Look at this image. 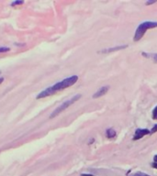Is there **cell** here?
Instances as JSON below:
<instances>
[{"label":"cell","mask_w":157,"mask_h":176,"mask_svg":"<svg viewBox=\"0 0 157 176\" xmlns=\"http://www.w3.org/2000/svg\"><path fill=\"white\" fill-rule=\"evenodd\" d=\"M77 81H78V76L77 75H72L70 77H67V78L62 80V81L58 82L55 84H53L52 86L46 88L45 90H43L42 92H41L37 95L36 99H42V98H44V97H50V95H52L56 92L62 91V90L65 89V88H68L70 86L74 85Z\"/></svg>","instance_id":"1"},{"label":"cell","mask_w":157,"mask_h":176,"mask_svg":"<svg viewBox=\"0 0 157 176\" xmlns=\"http://www.w3.org/2000/svg\"><path fill=\"white\" fill-rule=\"evenodd\" d=\"M154 28H157V21H144L143 23H141L134 33L133 41H139L140 39L144 36V34L146 33V31L148 29H154Z\"/></svg>","instance_id":"2"},{"label":"cell","mask_w":157,"mask_h":176,"mask_svg":"<svg viewBox=\"0 0 157 176\" xmlns=\"http://www.w3.org/2000/svg\"><path fill=\"white\" fill-rule=\"evenodd\" d=\"M81 97H82L81 94H75V95H74V97H73L72 98H70L69 100L64 102V103H62L61 106H59L55 110H53V112H52V113L51 114V116H50V118H53V117H57V116H58L59 114H61L64 110H65V109L68 108L70 106H72L74 103H75L76 101L79 100V99L81 98Z\"/></svg>","instance_id":"3"},{"label":"cell","mask_w":157,"mask_h":176,"mask_svg":"<svg viewBox=\"0 0 157 176\" xmlns=\"http://www.w3.org/2000/svg\"><path fill=\"white\" fill-rule=\"evenodd\" d=\"M149 134H150V130L147 129H136L135 134H134V136H133L132 140H141L142 138H143L144 136L149 135Z\"/></svg>","instance_id":"4"},{"label":"cell","mask_w":157,"mask_h":176,"mask_svg":"<svg viewBox=\"0 0 157 176\" xmlns=\"http://www.w3.org/2000/svg\"><path fill=\"white\" fill-rule=\"evenodd\" d=\"M128 48V45H120V46H116L113 48H108V49H105V50H102L99 52V53H109V52H119L121 50H124Z\"/></svg>","instance_id":"5"},{"label":"cell","mask_w":157,"mask_h":176,"mask_svg":"<svg viewBox=\"0 0 157 176\" xmlns=\"http://www.w3.org/2000/svg\"><path fill=\"white\" fill-rule=\"evenodd\" d=\"M109 90V86H102L101 88H99V89L93 94V98H98V97H103V95H105Z\"/></svg>","instance_id":"6"},{"label":"cell","mask_w":157,"mask_h":176,"mask_svg":"<svg viewBox=\"0 0 157 176\" xmlns=\"http://www.w3.org/2000/svg\"><path fill=\"white\" fill-rule=\"evenodd\" d=\"M116 135H117V133H116L115 129H111V127L110 129H108L106 130V137L108 139H113V138L116 137Z\"/></svg>","instance_id":"7"},{"label":"cell","mask_w":157,"mask_h":176,"mask_svg":"<svg viewBox=\"0 0 157 176\" xmlns=\"http://www.w3.org/2000/svg\"><path fill=\"white\" fill-rule=\"evenodd\" d=\"M142 55L144 56V57H147V58H151L155 62H157V53H145V52H143Z\"/></svg>","instance_id":"8"},{"label":"cell","mask_w":157,"mask_h":176,"mask_svg":"<svg viewBox=\"0 0 157 176\" xmlns=\"http://www.w3.org/2000/svg\"><path fill=\"white\" fill-rule=\"evenodd\" d=\"M24 4V1L23 0H16V1H13L10 5L11 6H19V5H23Z\"/></svg>","instance_id":"9"},{"label":"cell","mask_w":157,"mask_h":176,"mask_svg":"<svg viewBox=\"0 0 157 176\" xmlns=\"http://www.w3.org/2000/svg\"><path fill=\"white\" fill-rule=\"evenodd\" d=\"M9 51H10V48H9V47H0V53L7 52Z\"/></svg>","instance_id":"10"},{"label":"cell","mask_w":157,"mask_h":176,"mask_svg":"<svg viewBox=\"0 0 157 176\" xmlns=\"http://www.w3.org/2000/svg\"><path fill=\"white\" fill-rule=\"evenodd\" d=\"M153 119H154V120H157V106L153 108Z\"/></svg>","instance_id":"11"},{"label":"cell","mask_w":157,"mask_h":176,"mask_svg":"<svg viewBox=\"0 0 157 176\" xmlns=\"http://www.w3.org/2000/svg\"><path fill=\"white\" fill-rule=\"evenodd\" d=\"M130 176H150V175H148V174L142 172H135L134 174H131Z\"/></svg>","instance_id":"12"},{"label":"cell","mask_w":157,"mask_h":176,"mask_svg":"<svg viewBox=\"0 0 157 176\" xmlns=\"http://www.w3.org/2000/svg\"><path fill=\"white\" fill-rule=\"evenodd\" d=\"M156 2H157V0H148V1H146L145 5L146 6H151V5H153Z\"/></svg>","instance_id":"13"},{"label":"cell","mask_w":157,"mask_h":176,"mask_svg":"<svg viewBox=\"0 0 157 176\" xmlns=\"http://www.w3.org/2000/svg\"><path fill=\"white\" fill-rule=\"evenodd\" d=\"M155 132H157V124L153 127V129L150 130V134H154Z\"/></svg>","instance_id":"14"},{"label":"cell","mask_w":157,"mask_h":176,"mask_svg":"<svg viewBox=\"0 0 157 176\" xmlns=\"http://www.w3.org/2000/svg\"><path fill=\"white\" fill-rule=\"evenodd\" d=\"M152 167L154 168V169H157V162H153L152 163Z\"/></svg>","instance_id":"15"},{"label":"cell","mask_w":157,"mask_h":176,"mask_svg":"<svg viewBox=\"0 0 157 176\" xmlns=\"http://www.w3.org/2000/svg\"><path fill=\"white\" fill-rule=\"evenodd\" d=\"M81 176H94L93 174H87V173H82Z\"/></svg>","instance_id":"16"},{"label":"cell","mask_w":157,"mask_h":176,"mask_svg":"<svg viewBox=\"0 0 157 176\" xmlns=\"http://www.w3.org/2000/svg\"><path fill=\"white\" fill-rule=\"evenodd\" d=\"M153 162H157V155H155V156L153 157Z\"/></svg>","instance_id":"17"},{"label":"cell","mask_w":157,"mask_h":176,"mask_svg":"<svg viewBox=\"0 0 157 176\" xmlns=\"http://www.w3.org/2000/svg\"><path fill=\"white\" fill-rule=\"evenodd\" d=\"M3 81H4V78L1 77V78H0V84H1L3 83Z\"/></svg>","instance_id":"18"}]
</instances>
